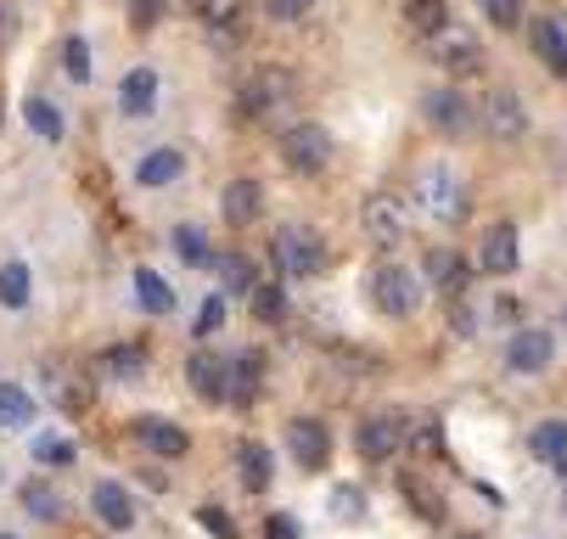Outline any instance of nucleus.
I'll list each match as a JSON object with an SVG mask.
<instances>
[{"mask_svg": "<svg viewBox=\"0 0 567 539\" xmlns=\"http://www.w3.org/2000/svg\"><path fill=\"white\" fill-rule=\"evenodd\" d=\"M298 96V80L287 68H254L248 80L236 85V113L241 118H254V124H276Z\"/></svg>", "mask_w": 567, "mask_h": 539, "instance_id": "f257e3e1", "label": "nucleus"}, {"mask_svg": "<svg viewBox=\"0 0 567 539\" xmlns=\"http://www.w3.org/2000/svg\"><path fill=\"white\" fill-rule=\"evenodd\" d=\"M365 292H371V303H377V315L411 321V315L422 310V298H427V281H422V270H411V265H377V270L365 276Z\"/></svg>", "mask_w": 567, "mask_h": 539, "instance_id": "f03ea898", "label": "nucleus"}, {"mask_svg": "<svg viewBox=\"0 0 567 539\" xmlns=\"http://www.w3.org/2000/svg\"><path fill=\"white\" fill-rule=\"evenodd\" d=\"M416 208H422L427 219H439V225H455V219L472 208L466 175H461L455 164H427V169H416Z\"/></svg>", "mask_w": 567, "mask_h": 539, "instance_id": "7ed1b4c3", "label": "nucleus"}, {"mask_svg": "<svg viewBox=\"0 0 567 539\" xmlns=\"http://www.w3.org/2000/svg\"><path fill=\"white\" fill-rule=\"evenodd\" d=\"M270 259L287 281H315L320 270H327V237H320L315 225H281L270 237Z\"/></svg>", "mask_w": 567, "mask_h": 539, "instance_id": "20e7f679", "label": "nucleus"}, {"mask_svg": "<svg viewBox=\"0 0 567 539\" xmlns=\"http://www.w3.org/2000/svg\"><path fill=\"white\" fill-rule=\"evenodd\" d=\"M422 118H427L439 135H450V141H466L472 129H483L477 102H472L461 85H427V91H422Z\"/></svg>", "mask_w": 567, "mask_h": 539, "instance_id": "39448f33", "label": "nucleus"}, {"mask_svg": "<svg viewBox=\"0 0 567 539\" xmlns=\"http://www.w3.org/2000/svg\"><path fill=\"white\" fill-rule=\"evenodd\" d=\"M276 146H281V164L292 175H327L332 152H338V141H332L327 124H287Z\"/></svg>", "mask_w": 567, "mask_h": 539, "instance_id": "423d86ee", "label": "nucleus"}, {"mask_svg": "<svg viewBox=\"0 0 567 539\" xmlns=\"http://www.w3.org/2000/svg\"><path fill=\"white\" fill-rule=\"evenodd\" d=\"M360 230L371 248H399L404 237H411V203H404L399 191H371L360 203Z\"/></svg>", "mask_w": 567, "mask_h": 539, "instance_id": "0eeeda50", "label": "nucleus"}, {"mask_svg": "<svg viewBox=\"0 0 567 539\" xmlns=\"http://www.w3.org/2000/svg\"><path fill=\"white\" fill-rule=\"evenodd\" d=\"M404 438H411V422H404L399 411H377V416H360V427H354V455L371 460V467H388V460L404 449Z\"/></svg>", "mask_w": 567, "mask_h": 539, "instance_id": "6e6552de", "label": "nucleus"}, {"mask_svg": "<svg viewBox=\"0 0 567 539\" xmlns=\"http://www.w3.org/2000/svg\"><path fill=\"white\" fill-rule=\"evenodd\" d=\"M477 118H483V135H495V141H523V135H528V102H523V91H512V85L483 91Z\"/></svg>", "mask_w": 567, "mask_h": 539, "instance_id": "1a4fd4ad", "label": "nucleus"}, {"mask_svg": "<svg viewBox=\"0 0 567 539\" xmlns=\"http://www.w3.org/2000/svg\"><path fill=\"white\" fill-rule=\"evenodd\" d=\"M427 56L444 68V73H455V80H461V73H472L477 62H483V40H477V29H466V23H444L439 34H427Z\"/></svg>", "mask_w": 567, "mask_h": 539, "instance_id": "9d476101", "label": "nucleus"}, {"mask_svg": "<svg viewBox=\"0 0 567 539\" xmlns=\"http://www.w3.org/2000/svg\"><path fill=\"white\" fill-rule=\"evenodd\" d=\"M287 455H292L298 473H327V460H332V427L320 422V416H292L287 422Z\"/></svg>", "mask_w": 567, "mask_h": 539, "instance_id": "9b49d317", "label": "nucleus"}, {"mask_svg": "<svg viewBox=\"0 0 567 539\" xmlns=\"http://www.w3.org/2000/svg\"><path fill=\"white\" fill-rule=\"evenodd\" d=\"M501 360H506L512 376H539V371L556 365V338H550L545 326H517V332L506 338Z\"/></svg>", "mask_w": 567, "mask_h": 539, "instance_id": "f8f14e48", "label": "nucleus"}, {"mask_svg": "<svg viewBox=\"0 0 567 539\" xmlns=\"http://www.w3.org/2000/svg\"><path fill=\"white\" fill-rule=\"evenodd\" d=\"M186 382L203 405H230V354L214 349H192L186 354Z\"/></svg>", "mask_w": 567, "mask_h": 539, "instance_id": "ddd939ff", "label": "nucleus"}, {"mask_svg": "<svg viewBox=\"0 0 567 539\" xmlns=\"http://www.w3.org/2000/svg\"><path fill=\"white\" fill-rule=\"evenodd\" d=\"M523 265V230L517 219H495L483 230V248H477V270L483 276H512Z\"/></svg>", "mask_w": 567, "mask_h": 539, "instance_id": "4468645a", "label": "nucleus"}, {"mask_svg": "<svg viewBox=\"0 0 567 539\" xmlns=\"http://www.w3.org/2000/svg\"><path fill=\"white\" fill-rule=\"evenodd\" d=\"M265 376H270V354L265 349H236L230 354V405L254 411L259 394H265Z\"/></svg>", "mask_w": 567, "mask_h": 539, "instance_id": "2eb2a0df", "label": "nucleus"}, {"mask_svg": "<svg viewBox=\"0 0 567 539\" xmlns=\"http://www.w3.org/2000/svg\"><path fill=\"white\" fill-rule=\"evenodd\" d=\"M157 102H164V80H157V68L141 62V68H130L124 80H118V113H124V118L141 124V118L157 113Z\"/></svg>", "mask_w": 567, "mask_h": 539, "instance_id": "dca6fc26", "label": "nucleus"}, {"mask_svg": "<svg viewBox=\"0 0 567 539\" xmlns=\"http://www.w3.org/2000/svg\"><path fill=\"white\" fill-rule=\"evenodd\" d=\"M186 180V152L181 146H152L135 158V186L141 191H169Z\"/></svg>", "mask_w": 567, "mask_h": 539, "instance_id": "f3484780", "label": "nucleus"}, {"mask_svg": "<svg viewBox=\"0 0 567 539\" xmlns=\"http://www.w3.org/2000/svg\"><path fill=\"white\" fill-rule=\"evenodd\" d=\"M422 281L433 292H450V298H466V281H472V265L461 248H427L422 259Z\"/></svg>", "mask_w": 567, "mask_h": 539, "instance_id": "a211bd4d", "label": "nucleus"}, {"mask_svg": "<svg viewBox=\"0 0 567 539\" xmlns=\"http://www.w3.org/2000/svg\"><path fill=\"white\" fill-rule=\"evenodd\" d=\"M135 438H141V449L157 455V460H181V455L192 449V433H186L181 422H169V416H135Z\"/></svg>", "mask_w": 567, "mask_h": 539, "instance_id": "6ab92c4d", "label": "nucleus"}, {"mask_svg": "<svg viewBox=\"0 0 567 539\" xmlns=\"http://www.w3.org/2000/svg\"><path fill=\"white\" fill-rule=\"evenodd\" d=\"M528 45H534V56L556 73V80H567V23H561V12L534 18L528 23Z\"/></svg>", "mask_w": 567, "mask_h": 539, "instance_id": "aec40b11", "label": "nucleus"}, {"mask_svg": "<svg viewBox=\"0 0 567 539\" xmlns=\"http://www.w3.org/2000/svg\"><path fill=\"white\" fill-rule=\"evenodd\" d=\"M91 511H96V522L113 528V533H130V528H135V495H130L118 478H102V484L91 489Z\"/></svg>", "mask_w": 567, "mask_h": 539, "instance_id": "412c9836", "label": "nucleus"}, {"mask_svg": "<svg viewBox=\"0 0 567 539\" xmlns=\"http://www.w3.org/2000/svg\"><path fill=\"white\" fill-rule=\"evenodd\" d=\"M259 214H265V191H259L254 175H236V180L219 191V219H225V225H254Z\"/></svg>", "mask_w": 567, "mask_h": 539, "instance_id": "4be33fe9", "label": "nucleus"}, {"mask_svg": "<svg viewBox=\"0 0 567 539\" xmlns=\"http://www.w3.org/2000/svg\"><path fill=\"white\" fill-rule=\"evenodd\" d=\"M528 455L545 460V467H556V473L567 478V422H561V416L534 422V433H528Z\"/></svg>", "mask_w": 567, "mask_h": 539, "instance_id": "5701e85b", "label": "nucleus"}, {"mask_svg": "<svg viewBox=\"0 0 567 539\" xmlns=\"http://www.w3.org/2000/svg\"><path fill=\"white\" fill-rule=\"evenodd\" d=\"M169 248H175V259L181 265H192V270H214V242H208V230L203 225H192V219H181L175 230H169Z\"/></svg>", "mask_w": 567, "mask_h": 539, "instance_id": "b1692460", "label": "nucleus"}, {"mask_svg": "<svg viewBox=\"0 0 567 539\" xmlns=\"http://www.w3.org/2000/svg\"><path fill=\"white\" fill-rule=\"evenodd\" d=\"M236 473H241V489H248V495H265L276 460H270V449H265L259 438H241V444H236Z\"/></svg>", "mask_w": 567, "mask_h": 539, "instance_id": "393cba45", "label": "nucleus"}, {"mask_svg": "<svg viewBox=\"0 0 567 539\" xmlns=\"http://www.w3.org/2000/svg\"><path fill=\"white\" fill-rule=\"evenodd\" d=\"M23 124L40 135V141H51V146H62L68 141V118H62V107L51 102V96H23Z\"/></svg>", "mask_w": 567, "mask_h": 539, "instance_id": "a878e982", "label": "nucleus"}, {"mask_svg": "<svg viewBox=\"0 0 567 539\" xmlns=\"http://www.w3.org/2000/svg\"><path fill=\"white\" fill-rule=\"evenodd\" d=\"M146 365H152V360H146L141 343H113V349L96 360V371H102L107 382H135V376H146Z\"/></svg>", "mask_w": 567, "mask_h": 539, "instance_id": "bb28decb", "label": "nucleus"}, {"mask_svg": "<svg viewBox=\"0 0 567 539\" xmlns=\"http://www.w3.org/2000/svg\"><path fill=\"white\" fill-rule=\"evenodd\" d=\"M18 500H23V511H29L34 522H62V517H68V500H62L45 478H29V484L18 489Z\"/></svg>", "mask_w": 567, "mask_h": 539, "instance_id": "cd10ccee", "label": "nucleus"}, {"mask_svg": "<svg viewBox=\"0 0 567 539\" xmlns=\"http://www.w3.org/2000/svg\"><path fill=\"white\" fill-rule=\"evenodd\" d=\"M186 7L214 29V40H230V34H241V0H186Z\"/></svg>", "mask_w": 567, "mask_h": 539, "instance_id": "c85d7f7f", "label": "nucleus"}, {"mask_svg": "<svg viewBox=\"0 0 567 539\" xmlns=\"http://www.w3.org/2000/svg\"><path fill=\"white\" fill-rule=\"evenodd\" d=\"M135 298H141V310H146V315H169V310H175V287L157 276L152 265L135 270Z\"/></svg>", "mask_w": 567, "mask_h": 539, "instance_id": "c756f323", "label": "nucleus"}, {"mask_svg": "<svg viewBox=\"0 0 567 539\" xmlns=\"http://www.w3.org/2000/svg\"><path fill=\"white\" fill-rule=\"evenodd\" d=\"M248 310H254V321H259V326H281V321L292 315L287 287H281V281H259V287H254V298H248Z\"/></svg>", "mask_w": 567, "mask_h": 539, "instance_id": "7c9ffc66", "label": "nucleus"}, {"mask_svg": "<svg viewBox=\"0 0 567 539\" xmlns=\"http://www.w3.org/2000/svg\"><path fill=\"white\" fill-rule=\"evenodd\" d=\"M214 270H219V292H225V298H254V287H259V276H254V259L225 253V259H214Z\"/></svg>", "mask_w": 567, "mask_h": 539, "instance_id": "2f4dec72", "label": "nucleus"}, {"mask_svg": "<svg viewBox=\"0 0 567 539\" xmlns=\"http://www.w3.org/2000/svg\"><path fill=\"white\" fill-rule=\"evenodd\" d=\"M29 455H34V467H51V473H62V467H73V460H79V444H73L68 433H34Z\"/></svg>", "mask_w": 567, "mask_h": 539, "instance_id": "473e14b6", "label": "nucleus"}, {"mask_svg": "<svg viewBox=\"0 0 567 539\" xmlns=\"http://www.w3.org/2000/svg\"><path fill=\"white\" fill-rule=\"evenodd\" d=\"M29 298H34V270L23 259L0 265V303H7V310H29Z\"/></svg>", "mask_w": 567, "mask_h": 539, "instance_id": "72a5a7b5", "label": "nucleus"}, {"mask_svg": "<svg viewBox=\"0 0 567 539\" xmlns=\"http://www.w3.org/2000/svg\"><path fill=\"white\" fill-rule=\"evenodd\" d=\"M34 394L23 388V382H0V427H29L34 422Z\"/></svg>", "mask_w": 567, "mask_h": 539, "instance_id": "f704fd0d", "label": "nucleus"}, {"mask_svg": "<svg viewBox=\"0 0 567 539\" xmlns=\"http://www.w3.org/2000/svg\"><path fill=\"white\" fill-rule=\"evenodd\" d=\"M399 489H404V506H411L422 522H444V500H439V489H433V484H422V478H404Z\"/></svg>", "mask_w": 567, "mask_h": 539, "instance_id": "c9c22d12", "label": "nucleus"}, {"mask_svg": "<svg viewBox=\"0 0 567 539\" xmlns=\"http://www.w3.org/2000/svg\"><path fill=\"white\" fill-rule=\"evenodd\" d=\"M45 382H51V400H56V405H62L68 416H79V411L91 405V394H85V382H73L68 371H56V365H51V371H45Z\"/></svg>", "mask_w": 567, "mask_h": 539, "instance_id": "e433bc0d", "label": "nucleus"}, {"mask_svg": "<svg viewBox=\"0 0 567 539\" xmlns=\"http://www.w3.org/2000/svg\"><path fill=\"white\" fill-rule=\"evenodd\" d=\"M404 23L427 40V34H439L450 23V12H444V0H404Z\"/></svg>", "mask_w": 567, "mask_h": 539, "instance_id": "4c0bfd02", "label": "nucleus"}, {"mask_svg": "<svg viewBox=\"0 0 567 539\" xmlns=\"http://www.w3.org/2000/svg\"><path fill=\"white\" fill-rule=\"evenodd\" d=\"M327 511H332L338 522H360V517L371 511V500H365V489H360V484H338V489H332V500H327Z\"/></svg>", "mask_w": 567, "mask_h": 539, "instance_id": "58836bf2", "label": "nucleus"}, {"mask_svg": "<svg viewBox=\"0 0 567 539\" xmlns=\"http://www.w3.org/2000/svg\"><path fill=\"white\" fill-rule=\"evenodd\" d=\"M62 68H68L73 85H91V40L85 34H68L62 40Z\"/></svg>", "mask_w": 567, "mask_h": 539, "instance_id": "ea45409f", "label": "nucleus"}, {"mask_svg": "<svg viewBox=\"0 0 567 539\" xmlns=\"http://www.w3.org/2000/svg\"><path fill=\"white\" fill-rule=\"evenodd\" d=\"M225 310H230V298H225V292H208L203 310H197V321H192V338H214V332L225 326Z\"/></svg>", "mask_w": 567, "mask_h": 539, "instance_id": "a19ab883", "label": "nucleus"}, {"mask_svg": "<svg viewBox=\"0 0 567 539\" xmlns=\"http://www.w3.org/2000/svg\"><path fill=\"white\" fill-rule=\"evenodd\" d=\"M270 23H303L315 12V0H259Z\"/></svg>", "mask_w": 567, "mask_h": 539, "instance_id": "79ce46f5", "label": "nucleus"}, {"mask_svg": "<svg viewBox=\"0 0 567 539\" xmlns=\"http://www.w3.org/2000/svg\"><path fill=\"white\" fill-rule=\"evenodd\" d=\"M477 12L495 29H512V23H523V0H477Z\"/></svg>", "mask_w": 567, "mask_h": 539, "instance_id": "37998d69", "label": "nucleus"}, {"mask_svg": "<svg viewBox=\"0 0 567 539\" xmlns=\"http://www.w3.org/2000/svg\"><path fill=\"white\" fill-rule=\"evenodd\" d=\"M450 332H455V338H477V310H472L466 298L450 303Z\"/></svg>", "mask_w": 567, "mask_h": 539, "instance_id": "c03bdc74", "label": "nucleus"}, {"mask_svg": "<svg viewBox=\"0 0 567 539\" xmlns=\"http://www.w3.org/2000/svg\"><path fill=\"white\" fill-rule=\"evenodd\" d=\"M265 539H303V528H298L292 511H270L265 517Z\"/></svg>", "mask_w": 567, "mask_h": 539, "instance_id": "a18cd8bd", "label": "nucleus"}, {"mask_svg": "<svg viewBox=\"0 0 567 539\" xmlns=\"http://www.w3.org/2000/svg\"><path fill=\"white\" fill-rule=\"evenodd\" d=\"M157 18H164V0H130V23L135 29H152Z\"/></svg>", "mask_w": 567, "mask_h": 539, "instance_id": "49530a36", "label": "nucleus"}, {"mask_svg": "<svg viewBox=\"0 0 567 539\" xmlns=\"http://www.w3.org/2000/svg\"><path fill=\"white\" fill-rule=\"evenodd\" d=\"M197 517H203V522H208V528H214V533H219V539H236V522H230V517H225V511H219V506H203V511H197Z\"/></svg>", "mask_w": 567, "mask_h": 539, "instance_id": "de8ad7c7", "label": "nucleus"}, {"mask_svg": "<svg viewBox=\"0 0 567 539\" xmlns=\"http://www.w3.org/2000/svg\"><path fill=\"white\" fill-rule=\"evenodd\" d=\"M18 34V12H12V0H0V45H7Z\"/></svg>", "mask_w": 567, "mask_h": 539, "instance_id": "09e8293b", "label": "nucleus"}, {"mask_svg": "<svg viewBox=\"0 0 567 539\" xmlns=\"http://www.w3.org/2000/svg\"><path fill=\"white\" fill-rule=\"evenodd\" d=\"M495 321H517V298H495Z\"/></svg>", "mask_w": 567, "mask_h": 539, "instance_id": "8fccbe9b", "label": "nucleus"}, {"mask_svg": "<svg viewBox=\"0 0 567 539\" xmlns=\"http://www.w3.org/2000/svg\"><path fill=\"white\" fill-rule=\"evenodd\" d=\"M556 326H561V338H567V303H561V315H556Z\"/></svg>", "mask_w": 567, "mask_h": 539, "instance_id": "3c124183", "label": "nucleus"}, {"mask_svg": "<svg viewBox=\"0 0 567 539\" xmlns=\"http://www.w3.org/2000/svg\"><path fill=\"white\" fill-rule=\"evenodd\" d=\"M450 539H483V533H472V528H461V533H450Z\"/></svg>", "mask_w": 567, "mask_h": 539, "instance_id": "603ef678", "label": "nucleus"}, {"mask_svg": "<svg viewBox=\"0 0 567 539\" xmlns=\"http://www.w3.org/2000/svg\"><path fill=\"white\" fill-rule=\"evenodd\" d=\"M561 517H567V489H561Z\"/></svg>", "mask_w": 567, "mask_h": 539, "instance_id": "864d4df0", "label": "nucleus"}, {"mask_svg": "<svg viewBox=\"0 0 567 539\" xmlns=\"http://www.w3.org/2000/svg\"><path fill=\"white\" fill-rule=\"evenodd\" d=\"M0 539H18V533H0Z\"/></svg>", "mask_w": 567, "mask_h": 539, "instance_id": "5fc2aeb1", "label": "nucleus"}, {"mask_svg": "<svg viewBox=\"0 0 567 539\" xmlns=\"http://www.w3.org/2000/svg\"><path fill=\"white\" fill-rule=\"evenodd\" d=\"M561 23H567V12H561Z\"/></svg>", "mask_w": 567, "mask_h": 539, "instance_id": "6e6d98bb", "label": "nucleus"}, {"mask_svg": "<svg viewBox=\"0 0 567 539\" xmlns=\"http://www.w3.org/2000/svg\"><path fill=\"white\" fill-rule=\"evenodd\" d=\"M534 539H539V533H534Z\"/></svg>", "mask_w": 567, "mask_h": 539, "instance_id": "4d7b16f0", "label": "nucleus"}]
</instances>
